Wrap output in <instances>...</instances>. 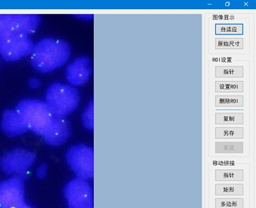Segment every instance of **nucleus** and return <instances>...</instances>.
<instances>
[{"instance_id":"6","label":"nucleus","mask_w":256,"mask_h":208,"mask_svg":"<svg viewBox=\"0 0 256 208\" xmlns=\"http://www.w3.org/2000/svg\"><path fill=\"white\" fill-rule=\"evenodd\" d=\"M64 193L68 208L94 207V192L87 180L72 179L64 186Z\"/></svg>"},{"instance_id":"1","label":"nucleus","mask_w":256,"mask_h":208,"mask_svg":"<svg viewBox=\"0 0 256 208\" xmlns=\"http://www.w3.org/2000/svg\"><path fill=\"white\" fill-rule=\"evenodd\" d=\"M71 54V48L62 40L45 38L34 44L31 64L40 73H50L62 67Z\"/></svg>"},{"instance_id":"18","label":"nucleus","mask_w":256,"mask_h":208,"mask_svg":"<svg viewBox=\"0 0 256 208\" xmlns=\"http://www.w3.org/2000/svg\"><path fill=\"white\" fill-rule=\"evenodd\" d=\"M216 177L220 180H241L243 178L242 171L236 170H222L217 171Z\"/></svg>"},{"instance_id":"24","label":"nucleus","mask_w":256,"mask_h":208,"mask_svg":"<svg viewBox=\"0 0 256 208\" xmlns=\"http://www.w3.org/2000/svg\"><path fill=\"white\" fill-rule=\"evenodd\" d=\"M47 170H48V166L46 163L40 165L36 170L37 177L40 179H45L47 175Z\"/></svg>"},{"instance_id":"9","label":"nucleus","mask_w":256,"mask_h":208,"mask_svg":"<svg viewBox=\"0 0 256 208\" xmlns=\"http://www.w3.org/2000/svg\"><path fill=\"white\" fill-rule=\"evenodd\" d=\"M0 17L12 34L26 36L34 34L41 22L36 14H0Z\"/></svg>"},{"instance_id":"8","label":"nucleus","mask_w":256,"mask_h":208,"mask_svg":"<svg viewBox=\"0 0 256 208\" xmlns=\"http://www.w3.org/2000/svg\"><path fill=\"white\" fill-rule=\"evenodd\" d=\"M34 47L30 36L12 34L0 45V55L6 61H17L30 55Z\"/></svg>"},{"instance_id":"7","label":"nucleus","mask_w":256,"mask_h":208,"mask_svg":"<svg viewBox=\"0 0 256 208\" xmlns=\"http://www.w3.org/2000/svg\"><path fill=\"white\" fill-rule=\"evenodd\" d=\"M25 203V176H12L0 183V208H17Z\"/></svg>"},{"instance_id":"25","label":"nucleus","mask_w":256,"mask_h":208,"mask_svg":"<svg viewBox=\"0 0 256 208\" xmlns=\"http://www.w3.org/2000/svg\"><path fill=\"white\" fill-rule=\"evenodd\" d=\"M28 86L30 88L37 89L41 85V81L37 78H31L28 80Z\"/></svg>"},{"instance_id":"16","label":"nucleus","mask_w":256,"mask_h":208,"mask_svg":"<svg viewBox=\"0 0 256 208\" xmlns=\"http://www.w3.org/2000/svg\"><path fill=\"white\" fill-rule=\"evenodd\" d=\"M217 123H242V115L240 113L217 114Z\"/></svg>"},{"instance_id":"14","label":"nucleus","mask_w":256,"mask_h":208,"mask_svg":"<svg viewBox=\"0 0 256 208\" xmlns=\"http://www.w3.org/2000/svg\"><path fill=\"white\" fill-rule=\"evenodd\" d=\"M82 122L84 127L92 131L94 130V102L91 100L88 106L84 110L82 115Z\"/></svg>"},{"instance_id":"12","label":"nucleus","mask_w":256,"mask_h":208,"mask_svg":"<svg viewBox=\"0 0 256 208\" xmlns=\"http://www.w3.org/2000/svg\"><path fill=\"white\" fill-rule=\"evenodd\" d=\"M1 130L6 136L15 137L28 131L26 123L16 110H6L2 114Z\"/></svg>"},{"instance_id":"3","label":"nucleus","mask_w":256,"mask_h":208,"mask_svg":"<svg viewBox=\"0 0 256 208\" xmlns=\"http://www.w3.org/2000/svg\"><path fill=\"white\" fill-rule=\"evenodd\" d=\"M26 123L28 130L44 136L52 122V114L46 103L36 99L21 100L15 109Z\"/></svg>"},{"instance_id":"27","label":"nucleus","mask_w":256,"mask_h":208,"mask_svg":"<svg viewBox=\"0 0 256 208\" xmlns=\"http://www.w3.org/2000/svg\"><path fill=\"white\" fill-rule=\"evenodd\" d=\"M17 208H32V206H30V205L27 204L26 203H24V204L21 205V206H18Z\"/></svg>"},{"instance_id":"20","label":"nucleus","mask_w":256,"mask_h":208,"mask_svg":"<svg viewBox=\"0 0 256 208\" xmlns=\"http://www.w3.org/2000/svg\"><path fill=\"white\" fill-rule=\"evenodd\" d=\"M218 137H242V130L240 128H218L217 130Z\"/></svg>"},{"instance_id":"10","label":"nucleus","mask_w":256,"mask_h":208,"mask_svg":"<svg viewBox=\"0 0 256 208\" xmlns=\"http://www.w3.org/2000/svg\"><path fill=\"white\" fill-rule=\"evenodd\" d=\"M71 135L72 126L70 120L66 117H54L48 130L42 137L47 144L58 147L64 144Z\"/></svg>"},{"instance_id":"2","label":"nucleus","mask_w":256,"mask_h":208,"mask_svg":"<svg viewBox=\"0 0 256 208\" xmlns=\"http://www.w3.org/2000/svg\"><path fill=\"white\" fill-rule=\"evenodd\" d=\"M80 96L75 87L55 83L48 87L46 101L54 117H66L80 105Z\"/></svg>"},{"instance_id":"4","label":"nucleus","mask_w":256,"mask_h":208,"mask_svg":"<svg viewBox=\"0 0 256 208\" xmlns=\"http://www.w3.org/2000/svg\"><path fill=\"white\" fill-rule=\"evenodd\" d=\"M66 159L77 177L92 180L94 176V150L85 144L74 145L67 150Z\"/></svg>"},{"instance_id":"13","label":"nucleus","mask_w":256,"mask_h":208,"mask_svg":"<svg viewBox=\"0 0 256 208\" xmlns=\"http://www.w3.org/2000/svg\"><path fill=\"white\" fill-rule=\"evenodd\" d=\"M242 185H217L216 193L218 196H238L242 194Z\"/></svg>"},{"instance_id":"19","label":"nucleus","mask_w":256,"mask_h":208,"mask_svg":"<svg viewBox=\"0 0 256 208\" xmlns=\"http://www.w3.org/2000/svg\"><path fill=\"white\" fill-rule=\"evenodd\" d=\"M217 208H243L241 199H217Z\"/></svg>"},{"instance_id":"23","label":"nucleus","mask_w":256,"mask_h":208,"mask_svg":"<svg viewBox=\"0 0 256 208\" xmlns=\"http://www.w3.org/2000/svg\"><path fill=\"white\" fill-rule=\"evenodd\" d=\"M12 34V33L10 32L8 29L7 28L6 26L5 25L2 20H1L0 17V45L6 40L7 37H10Z\"/></svg>"},{"instance_id":"22","label":"nucleus","mask_w":256,"mask_h":208,"mask_svg":"<svg viewBox=\"0 0 256 208\" xmlns=\"http://www.w3.org/2000/svg\"><path fill=\"white\" fill-rule=\"evenodd\" d=\"M218 47H228V48H240L242 47V40L240 39L234 40H218Z\"/></svg>"},{"instance_id":"5","label":"nucleus","mask_w":256,"mask_h":208,"mask_svg":"<svg viewBox=\"0 0 256 208\" xmlns=\"http://www.w3.org/2000/svg\"><path fill=\"white\" fill-rule=\"evenodd\" d=\"M34 152L24 148H15L0 158V169L4 173L12 176H24L35 163Z\"/></svg>"},{"instance_id":"21","label":"nucleus","mask_w":256,"mask_h":208,"mask_svg":"<svg viewBox=\"0 0 256 208\" xmlns=\"http://www.w3.org/2000/svg\"><path fill=\"white\" fill-rule=\"evenodd\" d=\"M217 74H220V77H240L242 76V69H217Z\"/></svg>"},{"instance_id":"26","label":"nucleus","mask_w":256,"mask_h":208,"mask_svg":"<svg viewBox=\"0 0 256 208\" xmlns=\"http://www.w3.org/2000/svg\"><path fill=\"white\" fill-rule=\"evenodd\" d=\"M76 17H80V19H84V20H92L94 18V15H86V14H81V15H76Z\"/></svg>"},{"instance_id":"17","label":"nucleus","mask_w":256,"mask_h":208,"mask_svg":"<svg viewBox=\"0 0 256 208\" xmlns=\"http://www.w3.org/2000/svg\"><path fill=\"white\" fill-rule=\"evenodd\" d=\"M216 103L220 107H241L243 103L242 97H217Z\"/></svg>"},{"instance_id":"28","label":"nucleus","mask_w":256,"mask_h":208,"mask_svg":"<svg viewBox=\"0 0 256 208\" xmlns=\"http://www.w3.org/2000/svg\"><path fill=\"white\" fill-rule=\"evenodd\" d=\"M92 208H94V207H92Z\"/></svg>"},{"instance_id":"15","label":"nucleus","mask_w":256,"mask_h":208,"mask_svg":"<svg viewBox=\"0 0 256 208\" xmlns=\"http://www.w3.org/2000/svg\"><path fill=\"white\" fill-rule=\"evenodd\" d=\"M216 84L217 91L241 92L243 90L241 82H218Z\"/></svg>"},{"instance_id":"11","label":"nucleus","mask_w":256,"mask_h":208,"mask_svg":"<svg viewBox=\"0 0 256 208\" xmlns=\"http://www.w3.org/2000/svg\"><path fill=\"white\" fill-rule=\"evenodd\" d=\"M92 71L91 60L82 56L76 59L66 67V79L72 86H80L90 80Z\"/></svg>"}]
</instances>
